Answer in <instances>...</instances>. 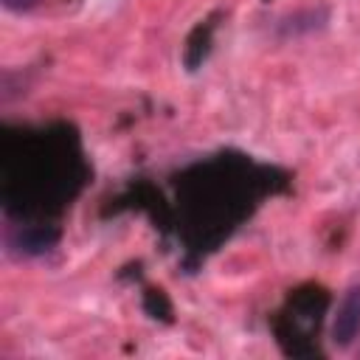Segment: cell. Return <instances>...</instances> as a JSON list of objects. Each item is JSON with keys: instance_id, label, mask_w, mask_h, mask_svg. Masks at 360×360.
<instances>
[{"instance_id": "1", "label": "cell", "mask_w": 360, "mask_h": 360, "mask_svg": "<svg viewBox=\"0 0 360 360\" xmlns=\"http://www.w3.org/2000/svg\"><path fill=\"white\" fill-rule=\"evenodd\" d=\"M292 191V174L239 149H217L169 172L163 183L129 177L101 202V219L141 214L160 248L177 253L183 273H197L273 197Z\"/></svg>"}, {"instance_id": "3", "label": "cell", "mask_w": 360, "mask_h": 360, "mask_svg": "<svg viewBox=\"0 0 360 360\" xmlns=\"http://www.w3.org/2000/svg\"><path fill=\"white\" fill-rule=\"evenodd\" d=\"M332 307V292L318 281H304L292 287L284 301L270 312L267 326L287 357H323L321 335Z\"/></svg>"}, {"instance_id": "2", "label": "cell", "mask_w": 360, "mask_h": 360, "mask_svg": "<svg viewBox=\"0 0 360 360\" xmlns=\"http://www.w3.org/2000/svg\"><path fill=\"white\" fill-rule=\"evenodd\" d=\"M93 183L82 132L65 118L6 121L0 129V208L6 250L39 259L56 250L62 222Z\"/></svg>"}, {"instance_id": "7", "label": "cell", "mask_w": 360, "mask_h": 360, "mask_svg": "<svg viewBox=\"0 0 360 360\" xmlns=\"http://www.w3.org/2000/svg\"><path fill=\"white\" fill-rule=\"evenodd\" d=\"M3 6H6L8 11H28V8L37 6V0H3Z\"/></svg>"}, {"instance_id": "6", "label": "cell", "mask_w": 360, "mask_h": 360, "mask_svg": "<svg viewBox=\"0 0 360 360\" xmlns=\"http://www.w3.org/2000/svg\"><path fill=\"white\" fill-rule=\"evenodd\" d=\"M141 309H143L152 321H160V323H172V321H174L172 301H169V295H166L160 287H152V284L143 287V292H141Z\"/></svg>"}, {"instance_id": "5", "label": "cell", "mask_w": 360, "mask_h": 360, "mask_svg": "<svg viewBox=\"0 0 360 360\" xmlns=\"http://www.w3.org/2000/svg\"><path fill=\"white\" fill-rule=\"evenodd\" d=\"M219 20H222V11H211L208 17H202L186 37V45H183V65L186 70H200L202 62L211 56L214 51V37H217V28H219Z\"/></svg>"}, {"instance_id": "4", "label": "cell", "mask_w": 360, "mask_h": 360, "mask_svg": "<svg viewBox=\"0 0 360 360\" xmlns=\"http://www.w3.org/2000/svg\"><path fill=\"white\" fill-rule=\"evenodd\" d=\"M329 338L338 349H349L360 338V284H352L335 309Z\"/></svg>"}]
</instances>
